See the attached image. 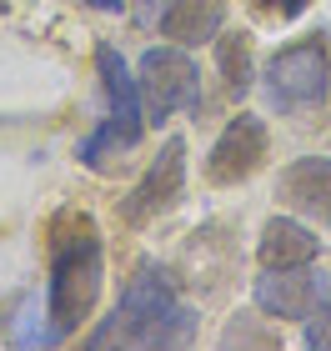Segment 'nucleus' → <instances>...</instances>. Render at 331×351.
I'll use <instances>...</instances> for the list:
<instances>
[{
  "label": "nucleus",
  "mask_w": 331,
  "mask_h": 351,
  "mask_svg": "<svg viewBox=\"0 0 331 351\" xmlns=\"http://www.w3.org/2000/svg\"><path fill=\"white\" fill-rule=\"evenodd\" d=\"M226 30V0H171L161 15V36L171 45H206Z\"/></svg>",
  "instance_id": "obj_11"
},
{
  "label": "nucleus",
  "mask_w": 331,
  "mask_h": 351,
  "mask_svg": "<svg viewBox=\"0 0 331 351\" xmlns=\"http://www.w3.org/2000/svg\"><path fill=\"white\" fill-rule=\"evenodd\" d=\"M317 296L321 276L311 266H266V276H256V286H251L256 311L271 322H306L317 311Z\"/></svg>",
  "instance_id": "obj_8"
},
{
  "label": "nucleus",
  "mask_w": 331,
  "mask_h": 351,
  "mask_svg": "<svg viewBox=\"0 0 331 351\" xmlns=\"http://www.w3.org/2000/svg\"><path fill=\"white\" fill-rule=\"evenodd\" d=\"M96 75H101V86H106V101H110V116L81 141V161L90 171H106L110 166V156H121V151H136L140 146V136H146V101H140V81L131 75V66L121 60V51L110 40L96 45Z\"/></svg>",
  "instance_id": "obj_3"
},
{
  "label": "nucleus",
  "mask_w": 331,
  "mask_h": 351,
  "mask_svg": "<svg viewBox=\"0 0 331 351\" xmlns=\"http://www.w3.org/2000/svg\"><path fill=\"white\" fill-rule=\"evenodd\" d=\"M261 90H266V106H271L276 116H306V110H317L331 95V51H326V40L306 36V40L281 45L261 71Z\"/></svg>",
  "instance_id": "obj_4"
},
{
  "label": "nucleus",
  "mask_w": 331,
  "mask_h": 351,
  "mask_svg": "<svg viewBox=\"0 0 331 351\" xmlns=\"http://www.w3.org/2000/svg\"><path fill=\"white\" fill-rule=\"evenodd\" d=\"M302 341H306L311 351H331V296L306 316V337H302Z\"/></svg>",
  "instance_id": "obj_13"
},
{
  "label": "nucleus",
  "mask_w": 331,
  "mask_h": 351,
  "mask_svg": "<svg viewBox=\"0 0 331 351\" xmlns=\"http://www.w3.org/2000/svg\"><path fill=\"white\" fill-rule=\"evenodd\" d=\"M101 286H106V251H101V236H96V221L90 216H66L51 241V291H45V322H51L56 341L60 337H75L90 311L101 301Z\"/></svg>",
  "instance_id": "obj_1"
},
{
  "label": "nucleus",
  "mask_w": 331,
  "mask_h": 351,
  "mask_svg": "<svg viewBox=\"0 0 331 351\" xmlns=\"http://www.w3.org/2000/svg\"><path fill=\"white\" fill-rule=\"evenodd\" d=\"M181 196H186V141L171 136L166 146L156 151V161L146 166V176L131 186V196L121 201V216H125V226H151V221L166 216Z\"/></svg>",
  "instance_id": "obj_6"
},
{
  "label": "nucleus",
  "mask_w": 331,
  "mask_h": 351,
  "mask_svg": "<svg viewBox=\"0 0 331 351\" xmlns=\"http://www.w3.org/2000/svg\"><path fill=\"white\" fill-rule=\"evenodd\" d=\"M216 66H221V86L231 101L256 86V56H251V36L246 30H221L216 36Z\"/></svg>",
  "instance_id": "obj_12"
},
{
  "label": "nucleus",
  "mask_w": 331,
  "mask_h": 351,
  "mask_svg": "<svg viewBox=\"0 0 331 351\" xmlns=\"http://www.w3.org/2000/svg\"><path fill=\"white\" fill-rule=\"evenodd\" d=\"M251 5H256L261 15H271V21H296L311 0H251Z\"/></svg>",
  "instance_id": "obj_14"
},
{
  "label": "nucleus",
  "mask_w": 331,
  "mask_h": 351,
  "mask_svg": "<svg viewBox=\"0 0 331 351\" xmlns=\"http://www.w3.org/2000/svg\"><path fill=\"white\" fill-rule=\"evenodd\" d=\"M321 256V236L306 226V221H296V211L291 216H271L261 226V241H256V261H261V271L266 266H311Z\"/></svg>",
  "instance_id": "obj_10"
},
{
  "label": "nucleus",
  "mask_w": 331,
  "mask_h": 351,
  "mask_svg": "<svg viewBox=\"0 0 331 351\" xmlns=\"http://www.w3.org/2000/svg\"><path fill=\"white\" fill-rule=\"evenodd\" d=\"M266 151H271L266 121L251 116V110H241V116L226 121V131H221L216 146L206 151V181L211 186H241V181H251V176L261 171Z\"/></svg>",
  "instance_id": "obj_7"
},
{
  "label": "nucleus",
  "mask_w": 331,
  "mask_h": 351,
  "mask_svg": "<svg viewBox=\"0 0 331 351\" xmlns=\"http://www.w3.org/2000/svg\"><path fill=\"white\" fill-rule=\"evenodd\" d=\"M196 331V316L181 306V291L166 266H136V276L121 286L116 316L90 331L86 346H176Z\"/></svg>",
  "instance_id": "obj_2"
},
{
  "label": "nucleus",
  "mask_w": 331,
  "mask_h": 351,
  "mask_svg": "<svg viewBox=\"0 0 331 351\" xmlns=\"http://www.w3.org/2000/svg\"><path fill=\"white\" fill-rule=\"evenodd\" d=\"M156 10H161V15H166V10H171V0H146V10H140V15H146V21H151V15H156Z\"/></svg>",
  "instance_id": "obj_15"
},
{
  "label": "nucleus",
  "mask_w": 331,
  "mask_h": 351,
  "mask_svg": "<svg viewBox=\"0 0 331 351\" xmlns=\"http://www.w3.org/2000/svg\"><path fill=\"white\" fill-rule=\"evenodd\" d=\"M86 5H90V10H121L125 0H86Z\"/></svg>",
  "instance_id": "obj_16"
},
{
  "label": "nucleus",
  "mask_w": 331,
  "mask_h": 351,
  "mask_svg": "<svg viewBox=\"0 0 331 351\" xmlns=\"http://www.w3.org/2000/svg\"><path fill=\"white\" fill-rule=\"evenodd\" d=\"M276 196L286 211L331 226V156H302L276 176Z\"/></svg>",
  "instance_id": "obj_9"
},
{
  "label": "nucleus",
  "mask_w": 331,
  "mask_h": 351,
  "mask_svg": "<svg viewBox=\"0 0 331 351\" xmlns=\"http://www.w3.org/2000/svg\"><path fill=\"white\" fill-rule=\"evenodd\" d=\"M136 81H140V101H146V116L161 125L171 121L176 110H191L201 101V75H196V60L181 51V45H151L136 66Z\"/></svg>",
  "instance_id": "obj_5"
}]
</instances>
